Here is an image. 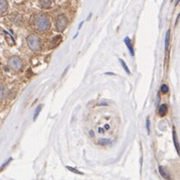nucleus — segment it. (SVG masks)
<instances>
[{
  "label": "nucleus",
  "mask_w": 180,
  "mask_h": 180,
  "mask_svg": "<svg viewBox=\"0 0 180 180\" xmlns=\"http://www.w3.org/2000/svg\"><path fill=\"white\" fill-rule=\"evenodd\" d=\"M34 26L38 32H45L51 28V19L47 14L41 13L35 16L34 19Z\"/></svg>",
  "instance_id": "1"
},
{
  "label": "nucleus",
  "mask_w": 180,
  "mask_h": 180,
  "mask_svg": "<svg viewBox=\"0 0 180 180\" xmlns=\"http://www.w3.org/2000/svg\"><path fill=\"white\" fill-rule=\"evenodd\" d=\"M26 41H27V45L28 47L31 49V51L38 52L41 51V40L40 38L38 37L36 34H30L26 38Z\"/></svg>",
  "instance_id": "2"
},
{
  "label": "nucleus",
  "mask_w": 180,
  "mask_h": 180,
  "mask_svg": "<svg viewBox=\"0 0 180 180\" xmlns=\"http://www.w3.org/2000/svg\"><path fill=\"white\" fill-rule=\"evenodd\" d=\"M8 66L14 72H20L23 68V63L19 56L13 55L8 59Z\"/></svg>",
  "instance_id": "3"
},
{
  "label": "nucleus",
  "mask_w": 180,
  "mask_h": 180,
  "mask_svg": "<svg viewBox=\"0 0 180 180\" xmlns=\"http://www.w3.org/2000/svg\"><path fill=\"white\" fill-rule=\"evenodd\" d=\"M68 19L66 15H59V16H57L56 20H55V28L59 32H62L63 31L64 29L68 27Z\"/></svg>",
  "instance_id": "4"
},
{
  "label": "nucleus",
  "mask_w": 180,
  "mask_h": 180,
  "mask_svg": "<svg viewBox=\"0 0 180 180\" xmlns=\"http://www.w3.org/2000/svg\"><path fill=\"white\" fill-rule=\"evenodd\" d=\"M8 9V2L7 0H0V16L4 14Z\"/></svg>",
  "instance_id": "5"
},
{
  "label": "nucleus",
  "mask_w": 180,
  "mask_h": 180,
  "mask_svg": "<svg viewBox=\"0 0 180 180\" xmlns=\"http://www.w3.org/2000/svg\"><path fill=\"white\" fill-rule=\"evenodd\" d=\"M124 41H125L126 45H127V47L129 49L130 53H131V55L134 56V49H133V47H132V43H131V40H130V38L129 37H125Z\"/></svg>",
  "instance_id": "6"
},
{
  "label": "nucleus",
  "mask_w": 180,
  "mask_h": 180,
  "mask_svg": "<svg viewBox=\"0 0 180 180\" xmlns=\"http://www.w3.org/2000/svg\"><path fill=\"white\" fill-rule=\"evenodd\" d=\"M173 142L176 148V152L179 153V145H178V141H177V137H176V132L175 130H173Z\"/></svg>",
  "instance_id": "7"
},
{
  "label": "nucleus",
  "mask_w": 180,
  "mask_h": 180,
  "mask_svg": "<svg viewBox=\"0 0 180 180\" xmlns=\"http://www.w3.org/2000/svg\"><path fill=\"white\" fill-rule=\"evenodd\" d=\"M166 113H167V106L166 105H162L159 108V114H160V116H165Z\"/></svg>",
  "instance_id": "8"
},
{
  "label": "nucleus",
  "mask_w": 180,
  "mask_h": 180,
  "mask_svg": "<svg viewBox=\"0 0 180 180\" xmlns=\"http://www.w3.org/2000/svg\"><path fill=\"white\" fill-rule=\"evenodd\" d=\"M40 5L43 8H48V7H51V1L49 0H41Z\"/></svg>",
  "instance_id": "9"
},
{
  "label": "nucleus",
  "mask_w": 180,
  "mask_h": 180,
  "mask_svg": "<svg viewBox=\"0 0 180 180\" xmlns=\"http://www.w3.org/2000/svg\"><path fill=\"white\" fill-rule=\"evenodd\" d=\"M5 97V93H4V86L2 84H0V102L2 101Z\"/></svg>",
  "instance_id": "10"
},
{
  "label": "nucleus",
  "mask_w": 180,
  "mask_h": 180,
  "mask_svg": "<svg viewBox=\"0 0 180 180\" xmlns=\"http://www.w3.org/2000/svg\"><path fill=\"white\" fill-rule=\"evenodd\" d=\"M159 172H160V174L162 175V177L166 178V179H169V178H170V177H169V175H168V173H167V172H165V171H164L163 167H161V166L159 167Z\"/></svg>",
  "instance_id": "11"
},
{
  "label": "nucleus",
  "mask_w": 180,
  "mask_h": 180,
  "mask_svg": "<svg viewBox=\"0 0 180 180\" xmlns=\"http://www.w3.org/2000/svg\"><path fill=\"white\" fill-rule=\"evenodd\" d=\"M67 169H68V170H70V171H72V172H74V173H76V174L83 175V172L79 171V170H76V169H75V168H72V167H71V166H67Z\"/></svg>",
  "instance_id": "12"
},
{
  "label": "nucleus",
  "mask_w": 180,
  "mask_h": 180,
  "mask_svg": "<svg viewBox=\"0 0 180 180\" xmlns=\"http://www.w3.org/2000/svg\"><path fill=\"white\" fill-rule=\"evenodd\" d=\"M41 109H43V106H38L37 107V108H36V110H35V113H34V116H33V119H34V120H35V119L37 118V116H38V114H39L40 113V110Z\"/></svg>",
  "instance_id": "13"
},
{
  "label": "nucleus",
  "mask_w": 180,
  "mask_h": 180,
  "mask_svg": "<svg viewBox=\"0 0 180 180\" xmlns=\"http://www.w3.org/2000/svg\"><path fill=\"white\" fill-rule=\"evenodd\" d=\"M120 62H121V64H122V66H123V68H124V70H125L126 72H128V74H130L129 68L127 67V64H126V63H125V62H124V60L120 59Z\"/></svg>",
  "instance_id": "14"
},
{
  "label": "nucleus",
  "mask_w": 180,
  "mask_h": 180,
  "mask_svg": "<svg viewBox=\"0 0 180 180\" xmlns=\"http://www.w3.org/2000/svg\"><path fill=\"white\" fill-rule=\"evenodd\" d=\"M169 36H170V32H169V30H168L167 33H166V39H165V49H166V51L168 48V41H169Z\"/></svg>",
  "instance_id": "15"
},
{
  "label": "nucleus",
  "mask_w": 180,
  "mask_h": 180,
  "mask_svg": "<svg viewBox=\"0 0 180 180\" xmlns=\"http://www.w3.org/2000/svg\"><path fill=\"white\" fill-rule=\"evenodd\" d=\"M161 92L163 94H166L167 92H168V87L166 86V85H163L162 87H161Z\"/></svg>",
  "instance_id": "16"
},
{
  "label": "nucleus",
  "mask_w": 180,
  "mask_h": 180,
  "mask_svg": "<svg viewBox=\"0 0 180 180\" xmlns=\"http://www.w3.org/2000/svg\"><path fill=\"white\" fill-rule=\"evenodd\" d=\"M100 144H107V143H111L110 140H100L99 141Z\"/></svg>",
  "instance_id": "17"
},
{
  "label": "nucleus",
  "mask_w": 180,
  "mask_h": 180,
  "mask_svg": "<svg viewBox=\"0 0 180 180\" xmlns=\"http://www.w3.org/2000/svg\"><path fill=\"white\" fill-rule=\"evenodd\" d=\"M146 126H147V131L150 132V122H149V120L146 121Z\"/></svg>",
  "instance_id": "18"
},
{
  "label": "nucleus",
  "mask_w": 180,
  "mask_h": 180,
  "mask_svg": "<svg viewBox=\"0 0 180 180\" xmlns=\"http://www.w3.org/2000/svg\"><path fill=\"white\" fill-rule=\"evenodd\" d=\"M178 21H179V15L177 16V19H176V22H175V24H177V23H178Z\"/></svg>",
  "instance_id": "19"
}]
</instances>
